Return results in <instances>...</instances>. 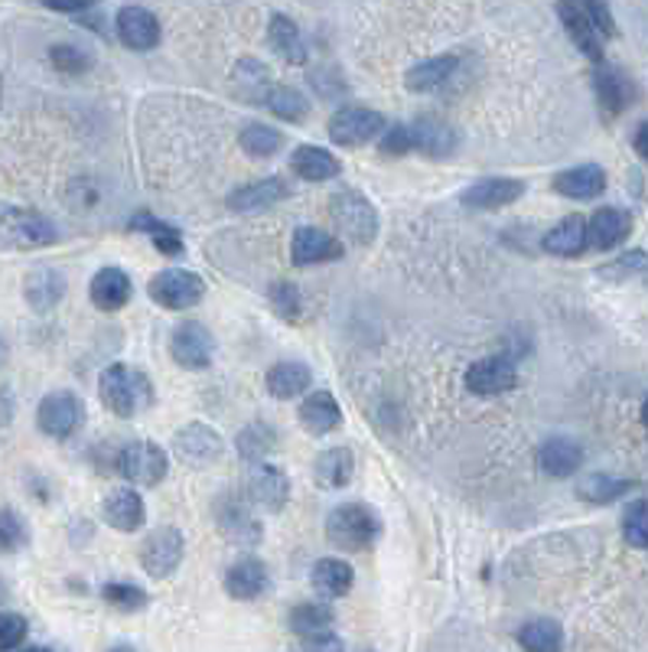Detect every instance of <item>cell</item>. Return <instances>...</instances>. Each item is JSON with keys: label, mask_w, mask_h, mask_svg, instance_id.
I'll return each mask as SVG.
<instances>
[{"label": "cell", "mask_w": 648, "mask_h": 652, "mask_svg": "<svg viewBox=\"0 0 648 652\" xmlns=\"http://www.w3.org/2000/svg\"><path fill=\"white\" fill-rule=\"evenodd\" d=\"M382 536V519L365 503H342L326 519V539L329 545L342 552H365Z\"/></svg>", "instance_id": "3957f363"}, {"label": "cell", "mask_w": 648, "mask_h": 652, "mask_svg": "<svg viewBox=\"0 0 648 652\" xmlns=\"http://www.w3.org/2000/svg\"><path fill=\"white\" fill-rule=\"evenodd\" d=\"M636 483L633 480H613V477H603V473H594V477H584L581 487H577V496L587 500V503H616L623 493H630Z\"/></svg>", "instance_id": "ee69618b"}, {"label": "cell", "mask_w": 648, "mask_h": 652, "mask_svg": "<svg viewBox=\"0 0 648 652\" xmlns=\"http://www.w3.org/2000/svg\"><path fill=\"white\" fill-rule=\"evenodd\" d=\"M352 477H356V457L349 447H329L313 464V480L323 490H342L352 483Z\"/></svg>", "instance_id": "e575fe53"}, {"label": "cell", "mask_w": 648, "mask_h": 652, "mask_svg": "<svg viewBox=\"0 0 648 652\" xmlns=\"http://www.w3.org/2000/svg\"><path fill=\"white\" fill-rule=\"evenodd\" d=\"M290 170L294 176L307 180V183H326V180H336L342 173V163L336 153H329L326 147H316V144H300L294 147L290 153Z\"/></svg>", "instance_id": "603a6c76"}, {"label": "cell", "mask_w": 648, "mask_h": 652, "mask_svg": "<svg viewBox=\"0 0 648 652\" xmlns=\"http://www.w3.org/2000/svg\"><path fill=\"white\" fill-rule=\"evenodd\" d=\"M558 16L568 29V36L574 39V46L594 59V62H603V36L594 29L590 16L584 13V3H558Z\"/></svg>", "instance_id": "f1b7e54d"}, {"label": "cell", "mask_w": 648, "mask_h": 652, "mask_svg": "<svg viewBox=\"0 0 648 652\" xmlns=\"http://www.w3.org/2000/svg\"><path fill=\"white\" fill-rule=\"evenodd\" d=\"M267 591V565L258 558H238L225 571V594L235 601H258Z\"/></svg>", "instance_id": "83f0119b"}, {"label": "cell", "mask_w": 648, "mask_h": 652, "mask_svg": "<svg viewBox=\"0 0 648 652\" xmlns=\"http://www.w3.org/2000/svg\"><path fill=\"white\" fill-rule=\"evenodd\" d=\"M457 65H460L457 56H434V59H424V62H418V65L404 75V85H408V91H414V95L437 91V88H444V85L457 75Z\"/></svg>", "instance_id": "836d02e7"}, {"label": "cell", "mask_w": 648, "mask_h": 652, "mask_svg": "<svg viewBox=\"0 0 648 652\" xmlns=\"http://www.w3.org/2000/svg\"><path fill=\"white\" fill-rule=\"evenodd\" d=\"M59 238L55 225L36 212V209H20V206H3L0 209V245L7 248H46Z\"/></svg>", "instance_id": "5b68a950"}, {"label": "cell", "mask_w": 648, "mask_h": 652, "mask_svg": "<svg viewBox=\"0 0 648 652\" xmlns=\"http://www.w3.org/2000/svg\"><path fill=\"white\" fill-rule=\"evenodd\" d=\"M23 652H52V650H46V647H29V650H23Z\"/></svg>", "instance_id": "6125c7cd"}, {"label": "cell", "mask_w": 648, "mask_h": 652, "mask_svg": "<svg viewBox=\"0 0 648 652\" xmlns=\"http://www.w3.org/2000/svg\"><path fill=\"white\" fill-rule=\"evenodd\" d=\"M267 42H271V49L284 62H290V65H303L307 62V39H303L300 26L290 16H284V13L271 16V23H267Z\"/></svg>", "instance_id": "d6a6232c"}, {"label": "cell", "mask_w": 648, "mask_h": 652, "mask_svg": "<svg viewBox=\"0 0 648 652\" xmlns=\"http://www.w3.org/2000/svg\"><path fill=\"white\" fill-rule=\"evenodd\" d=\"M264 104L274 118L290 121V124H303L310 118V98L294 85H274Z\"/></svg>", "instance_id": "60d3db41"}, {"label": "cell", "mask_w": 648, "mask_h": 652, "mask_svg": "<svg viewBox=\"0 0 648 652\" xmlns=\"http://www.w3.org/2000/svg\"><path fill=\"white\" fill-rule=\"evenodd\" d=\"M378 150L385 157H404L414 150V134H411V124L408 121H398L391 127H385V134L378 137Z\"/></svg>", "instance_id": "f907efd6"}, {"label": "cell", "mask_w": 648, "mask_h": 652, "mask_svg": "<svg viewBox=\"0 0 648 652\" xmlns=\"http://www.w3.org/2000/svg\"><path fill=\"white\" fill-rule=\"evenodd\" d=\"M235 85H238V95H245L251 104H264L274 88L267 65H261L258 59H241L235 65Z\"/></svg>", "instance_id": "b9f144b4"}, {"label": "cell", "mask_w": 648, "mask_h": 652, "mask_svg": "<svg viewBox=\"0 0 648 652\" xmlns=\"http://www.w3.org/2000/svg\"><path fill=\"white\" fill-rule=\"evenodd\" d=\"M238 144H241V150L248 157L267 160V157H274L284 147V134L277 127H271V124H258L254 121V124H245V131L238 134Z\"/></svg>", "instance_id": "7bdbcfd3"}, {"label": "cell", "mask_w": 648, "mask_h": 652, "mask_svg": "<svg viewBox=\"0 0 648 652\" xmlns=\"http://www.w3.org/2000/svg\"><path fill=\"white\" fill-rule=\"evenodd\" d=\"M101 601H104L108 607L121 611V614H137V611H144V607L150 604L147 591L137 588V585H127V581H111V585H104V588H101Z\"/></svg>", "instance_id": "bcb514c9"}, {"label": "cell", "mask_w": 648, "mask_h": 652, "mask_svg": "<svg viewBox=\"0 0 648 652\" xmlns=\"http://www.w3.org/2000/svg\"><path fill=\"white\" fill-rule=\"evenodd\" d=\"M287 196H290V183H287L284 176H261V180H254V183L238 186L235 193H228L225 206H228L232 212L248 216V212L271 209V206L284 202Z\"/></svg>", "instance_id": "d6986e66"}, {"label": "cell", "mask_w": 648, "mask_h": 652, "mask_svg": "<svg viewBox=\"0 0 648 652\" xmlns=\"http://www.w3.org/2000/svg\"><path fill=\"white\" fill-rule=\"evenodd\" d=\"M538 467L554 480L574 477L584 467V447L571 438H551L538 447Z\"/></svg>", "instance_id": "484cf974"}, {"label": "cell", "mask_w": 648, "mask_h": 652, "mask_svg": "<svg viewBox=\"0 0 648 652\" xmlns=\"http://www.w3.org/2000/svg\"><path fill=\"white\" fill-rule=\"evenodd\" d=\"M290 258H294L297 268L339 261L342 258V238H336L323 229H313V225H300L294 232V242H290Z\"/></svg>", "instance_id": "2e32d148"}, {"label": "cell", "mask_w": 648, "mask_h": 652, "mask_svg": "<svg viewBox=\"0 0 648 652\" xmlns=\"http://www.w3.org/2000/svg\"><path fill=\"white\" fill-rule=\"evenodd\" d=\"M297 418H300L303 431L313 434V438H326V434H333L342 425V411H339V405H336V398L329 392H310L300 402Z\"/></svg>", "instance_id": "d4e9b609"}, {"label": "cell", "mask_w": 648, "mask_h": 652, "mask_svg": "<svg viewBox=\"0 0 648 652\" xmlns=\"http://www.w3.org/2000/svg\"><path fill=\"white\" fill-rule=\"evenodd\" d=\"M329 219L342 242L356 248H369L378 238V209L359 189H339L329 196Z\"/></svg>", "instance_id": "7a4b0ae2"}, {"label": "cell", "mask_w": 648, "mask_h": 652, "mask_svg": "<svg viewBox=\"0 0 648 652\" xmlns=\"http://www.w3.org/2000/svg\"><path fill=\"white\" fill-rule=\"evenodd\" d=\"M633 147H636V153L648 160V121L646 124H639V131H636V137H633Z\"/></svg>", "instance_id": "9f6ffc18"}, {"label": "cell", "mask_w": 648, "mask_h": 652, "mask_svg": "<svg viewBox=\"0 0 648 652\" xmlns=\"http://www.w3.org/2000/svg\"><path fill=\"white\" fill-rule=\"evenodd\" d=\"M594 88H597V98H600V108H603L607 118L623 114L633 104V98H636L633 78L626 72H620V69H610V65H600L594 72Z\"/></svg>", "instance_id": "7402d4cb"}, {"label": "cell", "mask_w": 648, "mask_h": 652, "mask_svg": "<svg viewBox=\"0 0 648 652\" xmlns=\"http://www.w3.org/2000/svg\"><path fill=\"white\" fill-rule=\"evenodd\" d=\"M98 395L101 405L117 418H137L153 408V382L140 369H130L124 362H114L101 372Z\"/></svg>", "instance_id": "6da1fadb"}, {"label": "cell", "mask_w": 648, "mask_h": 652, "mask_svg": "<svg viewBox=\"0 0 648 652\" xmlns=\"http://www.w3.org/2000/svg\"><path fill=\"white\" fill-rule=\"evenodd\" d=\"M333 624H336V614H333V607L323 604V601L297 604V607L287 614V627H290V633H297L300 640L323 637V633H329Z\"/></svg>", "instance_id": "8d00e7d4"}, {"label": "cell", "mask_w": 648, "mask_h": 652, "mask_svg": "<svg viewBox=\"0 0 648 652\" xmlns=\"http://www.w3.org/2000/svg\"><path fill=\"white\" fill-rule=\"evenodd\" d=\"M147 294L163 310H189L205 297V281L186 268H163L160 274L150 278Z\"/></svg>", "instance_id": "52a82bcc"}, {"label": "cell", "mask_w": 648, "mask_h": 652, "mask_svg": "<svg viewBox=\"0 0 648 652\" xmlns=\"http://www.w3.org/2000/svg\"><path fill=\"white\" fill-rule=\"evenodd\" d=\"M551 189L568 199H597L607 189V170L597 163H581V167L561 170L551 180Z\"/></svg>", "instance_id": "cb8c5ba5"}, {"label": "cell", "mask_w": 648, "mask_h": 652, "mask_svg": "<svg viewBox=\"0 0 648 652\" xmlns=\"http://www.w3.org/2000/svg\"><path fill=\"white\" fill-rule=\"evenodd\" d=\"M49 62L55 65V72L62 75H82L95 65V56L82 46H72V42H59L49 49Z\"/></svg>", "instance_id": "7dc6e473"}, {"label": "cell", "mask_w": 648, "mask_h": 652, "mask_svg": "<svg viewBox=\"0 0 648 652\" xmlns=\"http://www.w3.org/2000/svg\"><path fill=\"white\" fill-rule=\"evenodd\" d=\"M411 134H414V150L431 157V160H447L460 147L457 127L447 124L444 118H434V114H421L418 121H411Z\"/></svg>", "instance_id": "e0dca14e"}, {"label": "cell", "mask_w": 648, "mask_h": 652, "mask_svg": "<svg viewBox=\"0 0 648 652\" xmlns=\"http://www.w3.org/2000/svg\"><path fill=\"white\" fill-rule=\"evenodd\" d=\"M212 353H215V340H212L209 327L199 323V320L179 323L173 330V336H170V356H173V362L183 366V369H189V372L209 369Z\"/></svg>", "instance_id": "8fae6325"}, {"label": "cell", "mask_w": 648, "mask_h": 652, "mask_svg": "<svg viewBox=\"0 0 648 652\" xmlns=\"http://www.w3.org/2000/svg\"><path fill=\"white\" fill-rule=\"evenodd\" d=\"M130 229L134 232H144L157 248H160V255H170V258H176V255H183L186 251V242H183V235H179V229L176 225H170V222H160V219H153L147 209H140L137 216H130Z\"/></svg>", "instance_id": "74e56055"}, {"label": "cell", "mask_w": 648, "mask_h": 652, "mask_svg": "<svg viewBox=\"0 0 648 652\" xmlns=\"http://www.w3.org/2000/svg\"><path fill=\"white\" fill-rule=\"evenodd\" d=\"M36 425L46 438L65 441L85 425V402L75 392H49L36 405Z\"/></svg>", "instance_id": "9c48e42d"}, {"label": "cell", "mask_w": 648, "mask_h": 652, "mask_svg": "<svg viewBox=\"0 0 648 652\" xmlns=\"http://www.w3.org/2000/svg\"><path fill=\"white\" fill-rule=\"evenodd\" d=\"M222 451H225L222 434H219L215 428L202 425V421H192V425H186V428H179V431L173 434V454H176L186 467H192V470L209 467L212 460L222 457Z\"/></svg>", "instance_id": "7c38bea8"}, {"label": "cell", "mask_w": 648, "mask_h": 652, "mask_svg": "<svg viewBox=\"0 0 648 652\" xmlns=\"http://www.w3.org/2000/svg\"><path fill=\"white\" fill-rule=\"evenodd\" d=\"M29 633V624L23 614H0V652H13Z\"/></svg>", "instance_id": "816d5d0a"}, {"label": "cell", "mask_w": 648, "mask_h": 652, "mask_svg": "<svg viewBox=\"0 0 648 652\" xmlns=\"http://www.w3.org/2000/svg\"><path fill=\"white\" fill-rule=\"evenodd\" d=\"M114 29H117V39L134 52H147L160 42V20L153 10L140 3H124L114 16Z\"/></svg>", "instance_id": "4fadbf2b"}, {"label": "cell", "mask_w": 648, "mask_h": 652, "mask_svg": "<svg viewBox=\"0 0 648 652\" xmlns=\"http://www.w3.org/2000/svg\"><path fill=\"white\" fill-rule=\"evenodd\" d=\"M7 594H10V591H7V581H3V578H0V604H3V601H7Z\"/></svg>", "instance_id": "680465c9"}, {"label": "cell", "mask_w": 648, "mask_h": 652, "mask_svg": "<svg viewBox=\"0 0 648 652\" xmlns=\"http://www.w3.org/2000/svg\"><path fill=\"white\" fill-rule=\"evenodd\" d=\"M385 127H388V124H385L382 111L362 108V104H346V108H339V111L329 118L326 134H329V140H333L336 147H362V144L382 137Z\"/></svg>", "instance_id": "ba28073f"}, {"label": "cell", "mask_w": 648, "mask_h": 652, "mask_svg": "<svg viewBox=\"0 0 648 652\" xmlns=\"http://www.w3.org/2000/svg\"><path fill=\"white\" fill-rule=\"evenodd\" d=\"M519 385V369L506 356H486L466 369V389L473 395H509Z\"/></svg>", "instance_id": "5bb4252c"}, {"label": "cell", "mask_w": 648, "mask_h": 652, "mask_svg": "<svg viewBox=\"0 0 648 652\" xmlns=\"http://www.w3.org/2000/svg\"><path fill=\"white\" fill-rule=\"evenodd\" d=\"M630 232H633V216L616 206L597 209L587 219V238H590V248H597V251H610V248L623 245L630 238Z\"/></svg>", "instance_id": "ffe728a7"}, {"label": "cell", "mask_w": 648, "mask_h": 652, "mask_svg": "<svg viewBox=\"0 0 648 652\" xmlns=\"http://www.w3.org/2000/svg\"><path fill=\"white\" fill-rule=\"evenodd\" d=\"M515 640L525 652H564V630L558 620H548V617L528 620L515 633Z\"/></svg>", "instance_id": "f35d334b"}, {"label": "cell", "mask_w": 648, "mask_h": 652, "mask_svg": "<svg viewBox=\"0 0 648 652\" xmlns=\"http://www.w3.org/2000/svg\"><path fill=\"white\" fill-rule=\"evenodd\" d=\"M248 500L264 513H284L290 500V480L274 464H254L248 473Z\"/></svg>", "instance_id": "9a60e30c"}, {"label": "cell", "mask_w": 648, "mask_h": 652, "mask_svg": "<svg viewBox=\"0 0 648 652\" xmlns=\"http://www.w3.org/2000/svg\"><path fill=\"white\" fill-rule=\"evenodd\" d=\"M310 585L313 591L323 598V601H339L352 591L356 585V571L342 562V558H320L313 565V575H310Z\"/></svg>", "instance_id": "4dcf8cb0"}, {"label": "cell", "mask_w": 648, "mask_h": 652, "mask_svg": "<svg viewBox=\"0 0 648 652\" xmlns=\"http://www.w3.org/2000/svg\"><path fill=\"white\" fill-rule=\"evenodd\" d=\"M108 652H137V650H134V647H111Z\"/></svg>", "instance_id": "91938a15"}, {"label": "cell", "mask_w": 648, "mask_h": 652, "mask_svg": "<svg viewBox=\"0 0 648 652\" xmlns=\"http://www.w3.org/2000/svg\"><path fill=\"white\" fill-rule=\"evenodd\" d=\"M101 516L114 532H137L147 522V506L134 490H114L101 503Z\"/></svg>", "instance_id": "4316f807"}, {"label": "cell", "mask_w": 648, "mask_h": 652, "mask_svg": "<svg viewBox=\"0 0 648 652\" xmlns=\"http://www.w3.org/2000/svg\"><path fill=\"white\" fill-rule=\"evenodd\" d=\"M65 297V278L52 268H36L29 278H26V304L36 310V313H46L52 310L59 300Z\"/></svg>", "instance_id": "d590c367"}, {"label": "cell", "mask_w": 648, "mask_h": 652, "mask_svg": "<svg viewBox=\"0 0 648 652\" xmlns=\"http://www.w3.org/2000/svg\"><path fill=\"white\" fill-rule=\"evenodd\" d=\"M114 467L134 487H160L170 473V457L153 441H130L117 451Z\"/></svg>", "instance_id": "8992f818"}, {"label": "cell", "mask_w": 648, "mask_h": 652, "mask_svg": "<svg viewBox=\"0 0 648 652\" xmlns=\"http://www.w3.org/2000/svg\"><path fill=\"white\" fill-rule=\"evenodd\" d=\"M7 359H10V346H7V340L0 336V369L7 366Z\"/></svg>", "instance_id": "6f0895ef"}, {"label": "cell", "mask_w": 648, "mask_h": 652, "mask_svg": "<svg viewBox=\"0 0 648 652\" xmlns=\"http://www.w3.org/2000/svg\"><path fill=\"white\" fill-rule=\"evenodd\" d=\"M277 451V431L264 421H251L238 431V454L248 464H267V457Z\"/></svg>", "instance_id": "ab89813d"}, {"label": "cell", "mask_w": 648, "mask_h": 652, "mask_svg": "<svg viewBox=\"0 0 648 652\" xmlns=\"http://www.w3.org/2000/svg\"><path fill=\"white\" fill-rule=\"evenodd\" d=\"M183 555H186V539H183V532L173 529V526H160V529H153V532L140 542V568H144L153 581L170 578V575L183 565Z\"/></svg>", "instance_id": "30bf717a"}, {"label": "cell", "mask_w": 648, "mask_h": 652, "mask_svg": "<svg viewBox=\"0 0 648 652\" xmlns=\"http://www.w3.org/2000/svg\"><path fill=\"white\" fill-rule=\"evenodd\" d=\"M643 425L648 428V398H646V405H643Z\"/></svg>", "instance_id": "94428289"}, {"label": "cell", "mask_w": 648, "mask_h": 652, "mask_svg": "<svg viewBox=\"0 0 648 652\" xmlns=\"http://www.w3.org/2000/svg\"><path fill=\"white\" fill-rule=\"evenodd\" d=\"M264 385H267L271 398H277V402H290V398L303 395V392L313 385V372H310L307 362H294V359H290V362H277V366L267 369Z\"/></svg>", "instance_id": "1f68e13d"}, {"label": "cell", "mask_w": 648, "mask_h": 652, "mask_svg": "<svg viewBox=\"0 0 648 652\" xmlns=\"http://www.w3.org/2000/svg\"><path fill=\"white\" fill-rule=\"evenodd\" d=\"M88 297H91V304H95L98 310L114 313V310H124V307L130 304V297H134V284H130V278H127L121 268L108 265V268H101V271L91 278V284H88Z\"/></svg>", "instance_id": "44dd1931"}, {"label": "cell", "mask_w": 648, "mask_h": 652, "mask_svg": "<svg viewBox=\"0 0 648 652\" xmlns=\"http://www.w3.org/2000/svg\"><path fill=\"white\" fill-rule=\"evenodd\" d=\"M541 248L558 255V258H577L590 248V238H587V219L584 216H564L545 238H541Z\"/></svg>", "instance_id": "f546056e"}, {"label": "cell", "mask_w": 648, "mask_h": 652, "mask_svg": "<svg viewBox=\"0 0 648 652\" xmlns=\"http://www.w3.org/2000/svg\"><path fill=\"white\" fill-rule=\"evenodd\" d=\"M212 519H215V529L222 532V539H225L228 545L254 549V545H261V539H264V526H261V519L254 516L251 500H248V496H238L235 490L219 493V500L212 503Z\"/></svg>", "instance_id": "277c9868"}, {"label": "cell", "mask_w": 648, "mask_h": 652, "mask_svg": "<svg viewBox=\"0 0 648 652\" xmlns=\"http://www.w3.org/2000/svg\"><path fill=\"white\" fill-rule=\"evenodd\" d=\"M300 652H346L342 640L336 633H323V637H310L300 643Z\"/></svg>", "instance_id": "11a10c76"}, {"label": "cell", "mask_w": 648, "mask_h": 652, "mask_svg": "<svg viewBox=\"0 0 648 652\" xmlns=\"http://www.w3.org/2000/svg\"><path fill=\"white\" fill-rule=\"evenodd\" d=\"M584 13L590 16L594 29H597L603 39L616 36V23H613V13H610V7H607V3H597V0H590V3H584Z\"/></svg>", "instance_id": "db71d44e"}, {"label": "cell", "mask_w": 648, "mask_h": 652, "mask_svg": "<svg viewBox=\"0 0 648 652\" xmlns=\"http://www.w3.org/2000/svg\"><path fill=\"white\" fill-rule=\"evenodd\" d=\"M643 271H648L646 251H626V255H620L613 265L600 268V274H603V278H613V281H623L626 274H643Z\"/></svg>", "instance_id": "f5cc1de1"}, {"label": "cell", "mask_w": 648, "mask_h": 652, "mask_svg": "<svg viewBox=\"0 0 648 652\" xmlns=\"http://www.w3.org/2000/svg\"><path fill=\"white\" fill-rule=\"evenodd\" d=\"M267 304L287 323H297L303 317V294H300V287L294 281H274L267 287Z\"/></svg>", "instance_id": "f6af8a7d"}, {"label": "cell", "mask_w": 648, "mask_h": 652, "mask_svg": "<svg viewBox=\"0 0 648 652\" xmlns=\"http://www.w3.org/2000/svg\"><path fill=\"white\" fill-rule=\"evenodd\" d=\"M525 196V180H515V176H486V180H476L473 186H466L460 193V202L470 206V209H502V206H512Z\"/></svg>", "instance_id": "ac0fdd59"}, {"label": "cell", "mask_w": 648, "mask_h": 652, "mask_svg": "<svg viewBox=\"0 0 648 652\" xmlns=\"http://www.w3.org/2000/svg\"><path fill=\"white\" fill-rule=\"evenodd\" d=\"M623 539L633 549H648V500H636L623 516Z\"/></svg>", "instance_id": "681fc988"}, {"label": "cell", "mask_w": 648, "mask_h": 652, "mask_svg": "<svg viewBox=\"0 0 648 652\" xmlns=\"http://www.w3.org/2000/svg\"><path fill=\"white\" fill-rule=\"evenodd\" d=\"M26 542H29V529L20 519V513L0 509V555H16L20 549H26Z\"/></svg>", "instance_id": "c3c4849f"}]
</instances>
